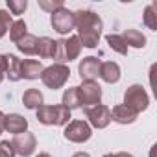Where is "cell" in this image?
I'll use <instances>...</instances> for the list:
<instances>
[{
    "label": "cell",
    "mask_w": 157,
    "mask_h": 157,
    "mask_svg": "<svg viewBox=\"0 0 157 157\" xmlns=\"http://www.w3.org/2000/svg\"><path fill=\"white\" fill-rule=\"evenodd\" d=\"M74 28L78 30V39H80L82 46L85 48L98 46V41L104 30V22L100 15H96L91 10H78L74 11Z\"/></svg>",
    "instance_id": "1"
},
{
    "label": "cell",
    "mask_w": 157,
    "mask_h": 157,
    "mask_svg": "<svg viewBox=\"0 0 157 157\" xmlns=\"http://www.w3.org/2000/svg\"><path fill=\"white\" fill-rule=\"evenodd\" d=\"M37 113V122L44 124V126H67L72 118L70 111L65 105H41L39 109H35Z\"/></svg>",
    "instance_id": "2"
},
{
    "label": "cell",
    "mask_w": 157,
    "mask_h": 157,
    "mask_svg": "<svg viewBox=\"0 0 157 157\" xmlns=\"http://www.w3.org/2000/svg\"><path fill=\"white\" fill-rule=\"evenodd\" d=\"M68 76H70V68L67 65L54 63V65H50V67H46L43 70L41 82L44 83V87H48L52 91H57V89H61L68 82Z\"/></svg>",
    "instance_id": "3"
},
{
    "label": "cell",
    "mask_w": 157,
    "mask_h": 157,
    "mask_svg": "<svg viewBox=\"0 0 157 157\" xmlns=\"http://www.w3.org/2000/svg\"><path fill=\"white\" fill-rule=\"evenodd\" d=\"M124 105L129 107L135 115L146 111L148 105H150V96H148L146 89L142 85H139V83L129 85L126 89V93H124Z\"/></svg>",
    "instance_id": "4"
},
{
    "label": "cell",
    "mask_w": 157,
    "mask_h": 157,
    "mask_svg": "<svg viewBox=\"0 0 157 157\" xmlns=\"http://www.w3.org/2000/svg\"><path fill=\"white\" fill-rule=\"evenodd\" d=\"M63 137H65L68 142L82 144V142H87V140L93 137V128L87 124V120L76 118V120H70V122L65 126Z\"/></svg>",
    "instance_id": "5"
},
{
    "label": "cell",
    "mask_w": 157,
    "mask_h": 157,
    "mask_svg": "<svg viewBox=\"0 0 157 157\" xmlns=\"http://www.w3.org/2000/svg\"><path fill=\"white\" fill-rule=\"evenodd\" d=\"M83 115L87 118V124L94 129H105L111 124V109L104 104L83 107Z\"/></svg>",
    "instance_id": "6"
},
{
    "label": "cell",
    "mask_w": 157,
    "mask_h": 157,
    "mask_svg": "<svg viewBox=\"0 0 157 157\" xmlns=\"http://www.w3.org/2000/svg\"><path fill=\"white\" fill-rule=\"evenodd\" d=\"M78 98L82 107H91L102 104V87L96 82H82L78 87Z\"/></svg>",
    "instance_id": "7"
},
{
    "label": "cell",
    "mask_w": 157,
    "mask_h": 157,
    "mask_svg": "<svg viewBox=\"0 0 157 157\" xmlns=\"http://www.w3.org/2000/svg\"><path fill=\"white\" fill-rule=\"evenodd\" d=\"M50 24L61 35L70 33L74 30V11H70L68 8H59L57 11L50 13Z\"/></svg>",
    "instance_id": "8"
},
{
    "label": "cell",
    "mask_w": 157,
    "mask_h": 157,
    "mask_svg": "<svg viewBox=\"0 0 157 157\" xmlns=\"http://www.w3.org/2000/svg\"><path fill=\"white\" fill-rule=\"evenodd\" d=\"M11 146H13V150H15V155L30 157V155H33V151H35V148H37V139H35L33 133L24 131V133L13 137Z\"/></svg>",
    "instance_id": "9"
},
{
    "label": "cell",
    "mask_w": 157,
    "mask_h": 157,
    "mask_svg": "<svg viewBox=\"0 0 157 157\" xmlns=\"http://www.w3.org/2000/svg\"><path fill=\"white\" fill-rule=\"evenodd\" d=\"M100 65L102 61L94 56H87L80 61V67H78V72H80L82 82H96V78L100 74Z\"/></svg>",
    "instance_id": "10"
},
{
    "label": "cell",
    "mask_w": 157,
    "mask_h": 157,
    "mask_svg": "<svg viewBox=\"0 0 157 157\" xmlns=\"http://www.w3.org/2000/svg\"><path fill=\"white\" fill-rule=\"evenodd\" d=\"M4 131H10L13 135H21V133L28 131V120L19 113H10L4 118Z\"/></svg>",
    "instance_id": "11"
},
{
    "label": "cell",
    "mask_w": 157,
    "mask_h": 157,
    "mask_svg": "<svg viewBox=\"0 0 157 157\" xmlns=\"http://www.w3.org/2000/svg\"><path fill=\"white\" fill-rule=\"evenodd\" d=\"M44 67L37 59H21V78L22 80H37L41 78Z\"/></svg>",
    "instance_id": "12"
},
{
    "label": "cell",
    "mask_w": 157,
    "mask_h": 157,
    "mask_svg": "<svg viewBox=\"0 0 157 157\" xmlns=\"http://www.w3.org/2000/svg\"><path fill=\"white\" fill-rule=\"evenodd\" d=\"M98 78H102V80L105 83H109V85L118 83V80H120V67H118V63H115V61H104L100 65Z\"/></svg>",
    "instance_id": "13"
},
{
    "label": "cell",
    "mask_w": 157,
    "mask_h": 157,
    "mask_svg": "<svg viewBox=\"0 0 157 157\" xmlns=\"http://www.w3.org/2000/svg\"><path fill=\"white\" fill-rule=\"evenodd\" d=\"M139 115H135L129 107H126L124 104H118L111 109V120L117 122V124H122V126H128V124H133L137 120Z\"/></svg>",
    "instance_id": "14"
},
{
    "label": "cell",
    "mask_w": 157,
    "mask_h": 157,
    "mask_svg": "<svg viewBox=\"0 0 157 157\" xmlns=\"http://www.w3.org/2000/svg\"><path fill=\"white\" fill-rule=\"evenodd\" d=\"M63 48H65V61H74L80 57L82 54V43L78 39V35H70L68 39H63Z\"/></svg>",
    "instance_id": "15"
},
{
    "label": "cell",
    "mask_w": 157,
    "mask_h": 157,
    "mask_svg": "<svg viewBox=\"0 0 157 157\" xmlns=\"http://www.w3.org/2000/svg\"><path fill=\"white\" fill-rule=\"evenodd\" d=\"M4 57H6V70H4L6 78L10 82L22 80L21 78V59L17 56H13V54H4Z\"/></svg>",
    "instance_id": "16"
},
{
    "label": "cell",
    "mask_w": 157,
    "mask_h": 157,
    "mask_svg": "<svg viewBox=\"0 0 157 157\" xmlns=\"http://www.w3.org/2000/svg\"><path fill=\"white\" fill-rule=\"evenodd\" d=\"M122 39H124V43H126V46L129 48H144L146 46V37L142 35V32H139V30H133V28H128V30H124V33L120 35Z\"/></svg>",
    "instance_id": "17"
},
{
    "label": "cell",
    "mask_w": 157,
    "mask_h": 157,
    "mask_svg": "<svg viewBox=\"0 0 157 157\" xmlns=\"http://www.w3.org/2000/svg\"><path fill=\"white\" fill-rule=\"evenodd\" d=\"M22 104H24L26 109H33L35 111V109H39L44 104V96H43V93L39 89H28L22 94Z\"/></svg>",
    "instance_id": "18"
},
{
    "label": "cell",
    "mask_w": 157,
    "mask_h": 157,
    "mask_svg": "<svg viewBox=\"0 0 157 157\" xmlns=\"http://www.w3.org/2000/svg\"><path fill=\"white\" fill-rule=\"evenodd\" d=\"M37 46H39V37H35V35H32V33H26V35L17 43L19 52H22V54H26V56L37 54Z\"/></svg>",
    "instance_id": "19"
},
{
    "label": "cell",
    "mask_w": 157,
    "mask_h": 157,
    "mask_svg": "<svg viewBox=\"0 0 157 157\" xmlns=\"http://www.w3.org/2000/svg\"><path fill=\"white\" fill-rule=\"evenodd\" d=\"M61 105H65L68 111L72 109H80V98H78V87H68L65 89L63 93V98H61Z\"/></svg>",
    "instance_id": "20"
},
{
    "label": "cell",
    "mask_w": 157,
    "mask_h": 157,
    "mask_svg": "<svg viewBox=\"0 0 157 157\" xmlns=\"http://www.w3.org/2000/svg\"><path fill=\"white\" fill-rule=\"evenodd\" d=\"M142 22L148 30L151 32H157V4L151 2L144 8V13H142Z\"/></svg>",
    "instance_id": "21"
},
{
    "label": "cell",
    "mask_w": 157,
    "mask_h": 157,
    "mask_svg": "<svg viewBox=\"0 0 157 157\" xmlns=\"http://www.w3.org/2000/svg\"><path fill=\"white\" fill-rule=\"evenodd\" d=\"M54 46H56V41H54V39H50V37H41V39H39V46H37L39 57H43V59H52V56H54Z\"/></svg>",
    "instance_id": "22"
},
{
    "label": "cell",
    "mask_w": 157,
    "mask_h": 157,
    "mask_svg": "<svg viewBox=\"0 0 157 157\" xmlns=\"http://www.w3.org/2000/svg\"><path fill=\"white\" fill-rule=\"evenodd\" d=\"M26 33H28V26H26V22H24L22 19L13 21V24H11V28H10V39L17 44Z\"/></svg>",
    "instance_id": "23"
},
{
    "label": "cell",
    "mask_w": 157,
    "mask_h": 157,
    "mask_svg": "<svg viewBox=\"0 0 157 157\" xmlns=\"http://www.w3.org/2000/svg\"><path fill=\"white\" fill-rule=\"evenodd\" d=\"M105 43H107L109 48L115 50L117 54H120V56H126V54H128V46H126V43H124V39H122L120 35L109 33V35H105Z\"/></svg>",
    "instance_id": "24"
},
{
    "label": "cell",
    "mask_w": 157,
    "mask_h": 157,
    "mask_svg": "<svg viewBox=\"0 0 157 157\" xmlns=\"http://www.w3.org/2000/svg\"><path fill=\"white\" fill-rule=\"evenodd\" d=\"M11 24H13L11 13H10V11H6V10H0V39H2V37L10 32Z\"/></svg>",
    "instance_id": "25"
},
{
    "label": "cell",
    "mask_w": 157,
    "mask_h": 157,
    "mask_svg": "<svg viewBox=\"0 0 157 157\" xmlns=\"http://www.w3.org/2000/svg\"><path fill=\"white\" fill-rule=\"evenodd\" d=\"M6 4H8V10H10L11 15H22L28 8L26 0H8Z\"/></svg>",
    "instance_id": "26"
},
{
    "label": "cell",
    "mask_w": 157,
    "mask_h": 157,
    "mask_svg": "<svg viewBox=\"0 0 157 157\" xmlns=\"http://www.w3.org/2000/svg\"><path fill=\"white\" fill-rule=\"evenodd\" d=\"M39 8L48 13H54L59 8H65V4H63V0H39Z\"/></svg>",
    "instance_id": "27"
},
{
    "label": "cell",
    "mask_w": 157,
    "mask_h": 157,
    "mask_svg": "<svg viewBox=\"0 0 157 157\" xmlns=\"http://www.w3.org/2000/svg\"><path fill=\"white\" fill-rule=\"evenodd\" d=\"M0 157H15V150L10 140H0Z\"/></svg>",
    "instance_id": "28"
},
{
    "label": "cell",
    "mask_w": 157,
    "mask_h": 157,
    "mask_svg": "<svg viewBox=\"0 0 157 157\" xmlns=\"http://www.w3.org/2000/svg\"><path fill=\"white\" fill-rule=\"evenodd\" d=\"M102 157H133V155L128 153V151H118V153H105V155H102Z\"/></svg>",
    "instance_id": "29"
},
{
    "label": "cell",
    "mask_w": 157,
    "mask_h": 157,
    "mask_svg": "<svg viewBox=\"0 0 157 157\" xmlns=\"http://www.w3.org/2000/svg\"><path fill=\"white\" fill-rule=\"evenodd\" d=\"M4 70H6V57H4V54H0V72H4Z\"/></svg>",
    "instance_id": "30"
},
{
    "label": "cell",
    "mask_w": 157,
    "mask_h": 157,
    "mask_svg": "<svg viewBox=\"0 0 157 157\" xmlns=\"http://www.w3.org/2000/svg\"><path fill=\"white\" fill-rule=\"evenodd\" d=\"M4 118H6V115H4L2 111H0V135L4 133Z\"/></svg>",
    "instance_id": "31"
},
{
    "label": "cell",
    "mask_w": 157,
    "mask_h": 157,
    "mask_svg": "<svg viewBox=\"0 0 157 157\" xmlns=\"http://www.w3.org/2000/svg\"><path fill=\"white\" fill-rule=\"evenodd\" d=\"M72 157H91V155H89L87 151H76V153H74Z\"/></svg>",
    "instance_id": "32"
},
{
    "label": "cell",
    "mask_w": 157,
    "mask_h": 157,
    "mask_svg": "<svg viewBox=\"0 0 157 157\" xmlns=\"http://www.w3.org/2000/svg\"><path fill=\"white\" fill-rule=\"evenodd\" d=\"M35 157H52L50 153H46V151H43V153H39V155H35Z\"/></svg>",
    "instance_id": "33"
},
{
    "label": "cell",
    "mask_w": 157,
    "mask_h": 157,
    "mask_svg": "<svg viewBox=\"0 0 157 157\" xmlns=\"http://www.w3.org/2000/svg\"><path fill=\"white\" fill-rule=\"evenodd\" d=\"M4 82V72H0V83Z\"/></svg>",
    "instance_id": "34"
}]
</instances>
